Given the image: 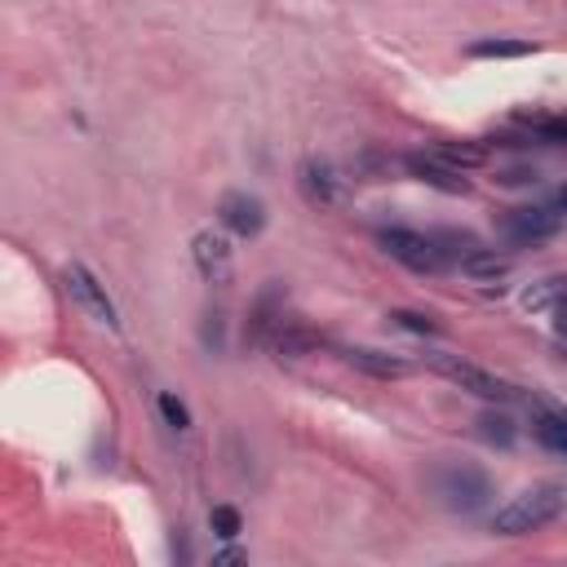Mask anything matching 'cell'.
Wrapping results in <instances>:
<instances>
[{
    "label": "cell",
    "mask_w": 567,
    "mask_h": 567,
    "mask_svg": "<svg viewBox=\"0 0 567 567\" xmlns=\"http://www.w3.org/2000/svg\"><path fill=\"white\" fill-rule=\"evenodd\" d=\"M563 509H567V487L563 483H536V487L518 492L509 505H501L496 518H492V527L501 536H527V532L549 527Z\"/></svg>",
    "instance_id": "obj_1"
},
{
    "label": "cell",
    "mask_w": 567,
    "mask_h": 567,
    "mask_svg": "<svg viewBox=\"0 0 567 567\" xmlns=\"http://www.w3.org/2000/svg\"><path fill=\"white\" fill-rule=\"evenodd\" d=\"M377 244H381L399 266H408V270H416V275H439V270H447V252L439 248L434 235H421V230H408V226H385V230L377 235Z\"/></svg>",
    "instance_id": "obj_2"
},
{
    "label": "cell",
    "mask_w": 567,
    "mask_h": 567,
    "mask_svg": "<svg viewBox=\"0 0 567 567\" xmlns=\"http://www.w3.org/2000/svg\"><path fill=\"white\" fill-rule=\"evenodd\" d=\"M425 363L434 368V372H443L452 385H461V390H470V394H478V399H514L518 390L509 385V381H501L496 372H487V368H478V363H470V359H456V354H447V350H434V354H425Z\"/></svg>",
    "instance_id": "obj_3"
},
{
    "label": "cell",
    "mask_w": 567,
    "mask_h": 567,
    "mask_svg": "<svg viewBox=\"0 0 567 567\" xmlns=\"http://www.w3.org/2000/svg\"><path fill=\"white\" fill-rule=\"evenodd\" d=\"M558 230H567V221L558 217V208L545 199V204H527V208H509L501 217V235L514 244V248H532V244H545L554 239Z\"/></svg>",
    "instance_id": "obj_4"
},
{
    "label": "cell",
    "mask_w": 567,
    "mask_h": 567,
    "mask_svg": "<svg viewBox=\"0 0 567 567\" xmlns=\"http://www.w3.org/2000/svg\"><path fill=\"white\" fill-rule=\"evenodd\" d=\"M439 496H443L452 509L474 514V509H483V505H487L492 483H487V474H483V470H474V465H447V470L439 474Z\"/></svg>",
    "instance_id": "obj_5"
},
{
    "label": "cell",
    "mask_w": 567,
    "mask_h": 567,
    "mask_svg": "<svg viewBox=\"0 0 567 567\" xmlns=\"http://www.w3.org/2000/svg\"><path fill=\"white\" fill-rule=\"evenodd\" d=\"M62 284H66V292L97 319V323H106V328H115L120 319H115V306H111V297H106V288L97 284V275L89 270V266H80V261H66L62 266Z\"/></svg>",
    "instance_id": "obj_6"
},
{
    "label": "cell",
    "mask_w": 567,
    "mask_h": 567,
    "mask_svg": "<svg viewBox=\"0 0 567 567\" xmlns=\"http://www.w3.org/2000/svg\"><path fill=\"white\" fill-rule=\"evenodd\" d=\"M297 186H301L306 204H315V208H337L346 199V177L328 159H301Z\"/></svg>",
    "instance_id": "obj_7"
},
{
    "label": "cell",
    "mask_w": 567,
    "mask_h": 567,
    "mask_svg": "<svg viewBox=\"0 0 567 567\" xmlns=\"http://www.w3.org/2000/svg\"><path fill=\"white\" fill-rule=\"evenodd\" d=\"M403 168H408L416 182H425V186H434V190H443V195H470V182L461 177V168L443 164L434 151H425V155H403Z\"/></svg>",
    "instance_id": "obj_8"
},
{
    "label": "cell",
    "mask_w": 567,
    "mask_h": 567,
    "mask_svg": "<svg viewBox=\"0 0 567 567\" xmlns=\"http://www.w3.org/2000/svg\"><path fill=\"white\" fill-rule=\"evenodd\" d=\"M217 217H221L226 230H235V235H244V239L261 235V226H266V208H261V199H252V195H244V190L221 195Z\"/></svg>",
    "instance_id": "obj_9"
},
{
    "label": "cell",
    "mask_w": 567,
    "mask_h": 567,
    "mask_svg": "<svg viewBox=\"0 0 567 567\" xmlns=\"http://www.w3.org/2000/svg\"><path fill=\"white\" fill-rule=\"evenodd\" d=\"M190 257L208 284H230V244L217 230H199L190 239Z\"/></svg>",
    "instance_id": "obj_10"
},
{
    "label": "cell",
    "mask_w": 567,
    "mask_h": 567,
    "mask_svg": "<svg viewBox=\"0 0 567 567\" xmlns=\"http://www.w3.org/2000/svg\"><path fill=\"white\" fill-rule=\"evenodd\" d=\"M346 363L359 368V372H368V377H377V381H390V377H408L412 372L408 359L385 354V350H368V346H350L346 350Z\"/></svg>",
    "instance_id": "obj_11"
},
{
    "label": "cell",
    "mask_w": 567,
    "mask_h": 567,
    "mask_svg": "<svg viewBox=\"0 0 567 567\" xmlns=\"http://www.w3.org/2000/svg\"><path fill=\"white\" fill-rule=\"evenodd\" d=\"M284 323V297H279V288H266L261 297H257V306H252V319H248V341L252 346H266L270 341V332Z\"/></svg>",
    "instance_id": "obj_12"
},
{
    "label": "cell",
    "mask_w": 567,
    "mask_h": 567,
    "mask_svg": "<svg viewBox=\"0 0 567 567\" xmlns=\"http://www.w3.org/2000/svg\"><path fill=\"white\" fill-rule=\"evenodd\" d=\"M279 359H301V354H310L315 346H319V332L315 328H306V323H292V319H284L275 332H270V341H266Z\"/></svg>",
    "instance_id": "obj_13"
},
{
    "label": "cell",
    "mask_w": 567,
    "mask_h": 567,
    "mask_svg": "<svg viewBox=\"0 0 567 567\" xmlns=\"http://www.w3.org/2000/svg\"><path fill=\"white\" fill-rule=\"evenodd\" d=\"M563 306H567V275L536 279V284L523 292V310H532V315H558Z\"/></svg>",
    "instance_id": "obj_14"
},
{
    "label": "cell",
    "mask_w": 567,
    "mask_h": 567,
    "mask_svg": "<svg viewBox=\"0 0 567 567\" xmlns=\"http://www.w3.org/2000/svg\"><path fill=\"white\" fill-rule=\"evenodd\" d=\"M532 434H536V443L545 447V452H554V456H567V412H558V408H536V416H532Z\"/></svg>",
    "instance_id": "obj_15"
},
{
    "label": "cell",
    "mask_w": 567,
    "mask_h": 567,
    "mask_svg": "<svg viewBox=\"0 0 567 567\" xmlns=\"http://www.w3.org/2000/svg\"><path fill=\"white\" fill-rule=\"evenodd\" d=\"M461 270H465V279H474V284H496V288H501V279L509 275V257H496L492 248H478V252H470V257L461 261Z\"/></svg>",
    "instance_id": "obj_16"
},
{
    "label": "cell",
    "mask_w": 567,
    "mask_h": 567,
    "mask_svg": "<svg viewBox=\"0 0 567 567\" xmlns=\"http://www.w3.org/2000/svg\"><path fill=\"white\" fill-rule=\"evenodd\" d=\"M434 155L443 159V164H452V168H478V164H487V146H478V142H439L434 146Z\"/></svg>",
    "instance_id": "obj_17"
},
{
    "label": "cell",
    "mask_w": 567,
    "mask_h": 567,
    "mask_svg": "<svg viewBox=\"0 0 567 567\" xmlns=\"http://www.w3.org/2000/svg\"><path fill=\"white\" fill-rule=\"evenodd\" d=\"M518 124L527 133H536L540 142H567V115H540V111L532 115L527 111V115H518Z\"/></svg>",
    "instance_id": "obj_18"
},
{
    "label": "cell",
    "mask_w": 567,
    "mask_h": 567,
    "mask_svg": "<svg viewBox=\"0 0 567 567\" xmlns=\"http://www.w3.org/2000/svg\"><path fill=\"white\" fill-rule=\"evenodd\" d=\"M434 239H439V248L447 252V261H465L470 252H478V248H483L474 230H439Z\"/></svg>",
    "instance_id": "obj_19"
},
{
    "label": "cell",
    "mask_w": 567,
    "mask_h": 567,
    "mask_svg": "<svg viewBox=\"0 0 567 567\" xmlns=\"http://www.w3.org/2000/svg\"><path fill=\"white\" fill-rule=\"evenodd\" d=\"M523 53H532L527 40H478V44H470V58H523Z\"/></svg>",
    "instance_id": "obj_20"
},
{
    "label": "cell",
    "mask_w": 567,
    "mask_h": 567,
    "mask_svg": "<svg viewBox=\"0 0 567 567\" xmlns=\"http://www.w3.org/2000/svg\"><path fill=\"white\" fill-rule=\"evenodd\" d=\"M478 434H483L487 443L509 447V443H514V421H509L505 412H483V416H478Z\"/></svg>",
    "instance_id": "obj_21"
},
{
    "label": "cell",
    "mask_w": 567,
    "mask_h": 567,
    "mask_svg": "<svg viewBox=\"0 0 567 567\" xmlns=\"http://www.w3.org/2000/svg\"><path fill=\"white\" fill-rule=\"evenodd\" d=\"M390 323H399V328H408V332H416V337H434V332H439V323H434L430 315H416V310H394Z\"/></svg>",
    "instance_id": "obj_22"
},
{
    "label": "cell",
    "mask_w": 567,
    "mask_h": 567,
    "mask_svg": "<svg viewBox=\"0 0 567 567\" xmlns=\"http://www.w3.org/2000/svg\"><path fill=\"white\" fill-rule=\"evenodd\" d=\"M208 523H213V532H217L221 540H230V536H239V509H230V505H213V514H208Z\"/></svg>",
    "instance_id": "obj_23"
},
{
    "label": "cell",
    "mask_w": 567,
    "mask_h": 567,
    "mask_svg": "<svg viewBox=\"0 0 567 567\" xmlns=\"http://www.w3.org/2000/svg\"><path fill=\"white\" fill-rule=\"evenodd\" d=\"M155 408H159V416H164L173 430H190V412H186L173 394H159V399H155Z\"/></svg>",
    "instance_id": "obj_24"
},
{
    "label": "cell",
    "mask_w": 567,
    "mask_h": 567,
    "mask_svg": "<svg viewBox=\"0 0 567 567\" xmlns=\"http://www.w3.org/2000/svg\"><path fill=\"white\" fill-rule=\"evenodd\" d=\"M244 558H248L244 549H221V554H213V563H217V567H230V563H244Z\"/></svg>",
    "instance_id": "obj_25"
},
{
    "label": "cell",
    "mask_w": 567,
    "mask_h": 567,
    "mask_svg": "<svg viewBox=\"0 0 567 567\" xmlns=\"http://www.w3.org/2000/svg\"><path fill=\"white\" fill-rule=\"evenodd\" d=\"M549 204H554V208H558V217L567 221V186H563V190H554V195H549Z\"/></svg>",
    "instance_id": "obj_26"
},
{
    "label": "cell",
    "mask_w": 567,
    "mask_h": 567,
    "mask_svg": "<svg viewBox=\"0 0 567 567\" xmlns=\"http://www.w3.org/2000/svg\"><path fill=\"white\" fill-rule=\"evenodd\" d=\"M554 328H558V337H567V306L554 315Z\"/></svg>",
    "instance_id": "obj_27"
}]
</instances>
